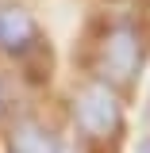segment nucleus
I'll list each match as a JSON object with an SVG mask.
<instances>
[{
  "mask_svg": "<svg viewBox=\"0 0 150 153\" xmlns=\"http://www.w3.org/2000/svg\"><path fill=\"white\" fill-rule=\"evenodd\" d=\"M38 23L23 4H0V54L27 57L38 50Z\"/></svg>",
  "mask_w": 150,
  "mask_h": 153,
  "instance_id": "nucleus-3",
  "label": "nucleus"
},
{
  "mask_svg": "<svg viewBox=\"0 0 150 153\" xmlns=\"http://www.w3.org/2000/svg\"><path fill=\"white\" fill-rule=\"evenodd\" d=\"M139 153H150V134L142 138V142H139Z\"/></svg>",
  "mask_w": 150,
  "mask_h": 153,
  "instance_id": "nucleus-5",
  "label": "nucleus"
},
{
  "mask_svg": "<svg viewBox=\"0 0 150 153\" xmlns=\"http://www.w3.org/2000/svg\"><path fill=\"white\" fill-rule=\"evenodd\" d=\"M69 115L73 126L89 142H112L123 130V103H119V88H112L108 80H85L69 100Z\"/></svg>",
  "mask_w": 150,
  "mask_h": 153,
  "instance_id": "nucleus-1",
  "label": "nucleus"
},
{
  "mask_svg": "<svg viewBox=\"0 0 150 153\" xmlns=\"http://www.w3.org/2000/svg\"><path fill=\"white\" fill-rule=\"evenodd\" d=\"M8 153H62V146L38 119H16L8 130Z\"/></svg>",
  "mask_w": 150,
  "mask_h": 153,
  "instance_id": "nucleus-4",
  "label": "nucleus"
},
{
  "mask_svg": "<svg viewBox=\"0 0 150 153\" xmlns=\"http://www.w3.org/2000/svg\"><path fill=\"white\" fill-rule=\"evenodd\" d=\"M142 54H146V42H142V31L119 19L112 23L104 35H100V46H96V65H100V80H108L112 88H123L131 84L139 69H142Z\"/></svg>",
  "mask_w": 150,
  "mask_h": 153,
  "instance_id": "nucleus-2",
  "label": "nucleus"
}]
</instances>
